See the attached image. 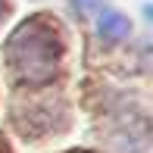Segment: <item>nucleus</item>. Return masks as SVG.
<instances>
[{
	"instance_id": "f03ea898",
	"label": "nucleus",
	"mask_w": 153,
	"mask_h": 153,
	"mask_svg": "<svg viewBox=\"0 0 153 153\" xmlns=\"http://www.w3.org/2000/svg\"><path fill=\"white\" fill-rule=\"evenodd\" d=\"M3 13H6V3H3V0H0V16H3Z\"/></svg>"
},
{
	"instance_id": "f257e3e1",
	"label": "nucleus",
	"mask_w": 153,
	"mask_h": 153,
	"mask_svg": "<svg viewBox=\"0 0 153 153\" xmlns=\"http://www.w3.org/2000/svg\"><path fill=\"white\" fill-rule=\"evenodd\" d=\"M100 34L109 38V41H122L125 34H128V19H125L122 13H116V10H103V16H100Z\"/></svg>"
},
{
	"instance_id": "7ed1b4c3",
	"label": "nucleus",
	"mask_w": 153,
	"mask_h": 153,
	"mask_svg": "<svg viewBox=\"0 0 153 153\" xmlns=\"http://www.w3.org/2000/svg\"><path fill=\"white\" fill-rule=\"evenodd\" d=\"M81 3H85V6H94V3H97V0H81Z\"/></svg>"
}]
</instances>
